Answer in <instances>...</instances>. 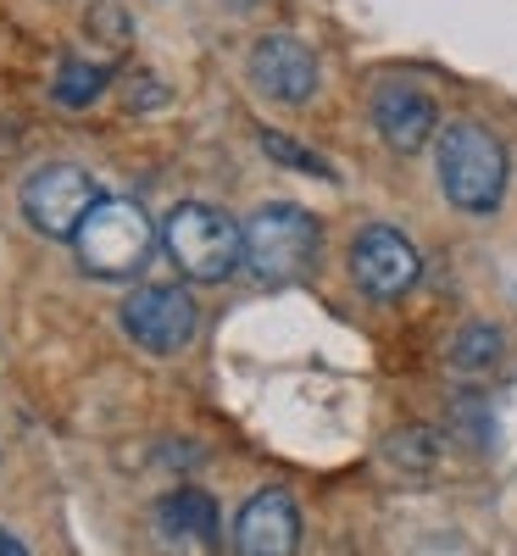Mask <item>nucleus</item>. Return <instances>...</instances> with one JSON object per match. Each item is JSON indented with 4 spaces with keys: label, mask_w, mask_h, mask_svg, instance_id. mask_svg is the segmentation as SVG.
I'll return each instance as SVG.
<instances>
[{
    "label": "nucleus",
    "mask_w": 517,
    "mask_h": 556,
    "mask_svg": "<svg viewBox=\"0 0 517 556\" xmlns=\"http://www.w3.org/2000/svg\"><path fill=\"white\" fill-rule=\"evenodd\" d=\"M434 173H440V190L456 212L467 217H490L506 201V184H512V156L506 146L484 128V123H445L434 139Z\"/></svg>",
    "instance_id": "f257e3e1"
},
{
    "label": "nucleus",
    "mask_w": 517,
    "mask_h": 556,
    "mask_svg": "<svg viewBox=\"0 0 517 556\" xmlns=\"http://www.w3.org/2000/svg\"><path fill=\"white\" fill-rule=\"evenodd\" d=\"M162 245L190 285H223L245 267V223H234L212 201H178L162 217Z\"/></svg>",
    "instance_id": "f03ea898"
},
{
    "label": "nucleus",
    "mask_w": 517,
    "mask_h": 556,
    "mask_svg": "<svg viewBox=\"0 0 517 556\" xmlns=\"http://www.w3.org/2000/svg\"><path fill=\"white\" fill-rule=\"evenodd\" d=\"M156 240H162L156 223L146 217V206L128 201V195H101L96 212H89L84 228L73 235L84 273H96V278H134L139 267L151 262Z\"/></svg>",
    "instance_id": "7ed1b4c3"
},
{
    "label": "nucleus",
    "mask_w": 517,
    "mask_h": 556,
    "mask_svg": "<svg viewBox=\"0 0 517 556\" xmlns=\"http://www.w3.org/2000/svg\"><path fill=\"white\" fill-rule=\"evenodd\" d=\"M317 245H323V228L295 201H267L245 223V267L256 285H295L301 273H312Z\"/></svg>",
    "instance_id": "20e7f679"
},
{
    "label": "nucleus",
    "mask_w": 517,
    "mask_h": 556,
    "mask_svg": "<svg viewBox=\"0 0 517 556\" xmlns=\"http://www.w3.org/2000/svg\"><path fill=\"white\" fill-rule=\"evenodd\" d=\"M96 201H101L96 173L78 162H45L23 184V217L45 240H73L84 228V217L96 212Z\"/></svg>",
    "instance_id": "39448f33"
},
{
    "label": "nucleus",
    "mask_w": 517,
    "mask_h": 556,
    "mask_svg": "<svg viewBox=\"0 0 517 556\" xmlns=\"http://www.w3.org/2000/svg\"><path fill=\"white\" fill-rule=\"evenodd\" d=\"M123 334L151 356H178L201 334V306L184 285H139L123 301Z\"/></svg>",
    "instance_id": "423d86ee"
},
{
    "label": "nucleus",
    "mask_w": 517,
    "mask_h": 556,
    "mask_svg": "<svg viewBox=\"0 0 517 556\" xmlns=\"http://www.w3.org/2000/svg\"><path fill=\"white\" fill-rule=\"evenodd\" d=\"M245 78L256 96L278 101V106H306L323 84V67L312 56V45L295 34H262L245 56Z\"/></svg>",
    "instance_id": "0eeeda50"
},
{
    "label": "nucleus",
    "mask_w": 517,
    "mask_h": 556,
    "mask_svg": "<svg viewBox=\"0 0 517 556\" xmlns=\"http://www.w3.org/2000/svg\"><path fill=\"white\" fill-rule=\"evenodd\" d=\"M423 273V256L417 245L390 223H367L362 235L351 240V278L356 290L373 295V301H401Z\"/></svg>",
    "instance_id": "6e6552de"
},
{
    "label": "nucleus",
    "mask_w": 517,
    "mask_h": 556,
    "mask_svg": "<svg viewBox=\"0 0 517 556\" xmlns=\"http://www.w3.org/2000/svg\"><path fill=\"white\" fill-rule=\"evenodd\" d=\"M373 128L395 156H417L429 139H440V106L423 84L406 78H384L373 89Z\"/></svg>",
    "instance_id": "1a4fd4ad"
},
{
    "label": "nucleus",
    "mask_w": 517,
    "mask_h": 556,
    "mask_svg": "<svg viewBox=\"0 0 517 556\" xmlns=\"http://www.w3.org/2000/svg\"><path fill=\"white\" fill-rule=\"evenodd\" d=\"M301 551V506L285 490H256L234 518V556H295Z\"/></svg>",
    "instance_id": "9d476101"
},
{
    "label": "nucleus",
    "mask_w": 517,
    "mask_h": 556,
    "mask_svg": "<svg viewBox=\"0 0 517 556\" xmlns=\"http://www.w3.org/2000/svg\"><path fill=\"white\" fill-rule=\"evenodd\" d=\"M156 540L162 551H190V545H217V506L206 490H173L156 501Z\"/></svg>",
    "instance_id": "9b49d317"
},
{
    "label": "nucleus",
    "mask_w": 517,
    "mask_h": 556,
    "mask_svg": "<svg viewBox=\"0 0 517 556\" xmlns=\"http://www.w3.org/2000/svg\"><path fill=\"white\" fill-rule=\"evenodd\" d=\"M506 351V334L495 329V323H467V329L451 340L445 362L456 367V374H484V367H495Z\"/></svg>",
    "instance_id": "f8f14e48"
},
{
    "label": "nucleus",
    "mask_w": 517,
    "mask_h": 556,
    "mask_svg": "<svg viewBox=\"0 0 517 556\" xmlns=\"http://www.w3.org/2000/svg\"><path fill=\"white\" fill-rule=\"evenodd\" d=\"M262 151H267V156H273L278 167H290V173H306V178H328V184L340 178V173H335V162H328L323 151L301 146V139L278 134V128H262Z\"/></svg>",
    "instance_id": "ddd939ff"
},
{
    "label": "nucleus",
    "mask_w": 517,
    "mask_h": 556,
    "mask_svg": "<svg viewBox=\"0 0 517 556\" xmlns=\"http://www.w3.org/2000/svg\"><path fill=\"white\" fill-rule=\"evenodd\" d=\"M106 78H112L106 62H78V56H73V62L56 67V89H51V96H56L62 106H89V101L106 89Z\"/></svg>",
    "instance_id": "4468645a"
},
{
    "label": "nucleus",
    "mask_w": 517,
    "mask_h": 556,
    "mask_svg": "<svg viewBox=\"0 0 517 556\" xmlns=\"http://www.w3.org/2000/svg\"><path fill=\"white\" fill-rule=\"evenodd\" d=\"M0 556H28V545H23L12 529H0Z\"/></svg>",
    "instance_id": "2eb2a0df"
}]
</instances>
